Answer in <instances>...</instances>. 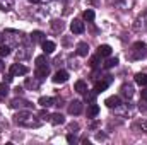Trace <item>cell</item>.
Masks as SVG:
<instances>
[{
    "mask_svg": "<svg viewBox=\"0 0 147 145\" xmlns=\"http://www.w3.org/2000/svg\"><path fill=\"white\" fill-rule=\"evenodd\" d=\"M38 104L41 108H50V106H55V99L53 97H39Z\"/></svg>",
    "mask_w": 147,
    "mask_h": 145,
    "instance_id": "14",
    "label": "cell"
},
{
    "mask_svg": "<svg viewBox=\"0 0 147 145\" xmlns=\"http://www.w3.org/2000/svg\"><path fill=\"white\" fill-rule=\"evenodd\" d=\"M51 26H53L55 31H62V29H63V22H62V21H53Z\"/></svg>",
    "mask_w": 147,
    "mask_h": 145,
    "instance_id": "30",
    "label": "cell"
},
{
    "mask_svg": "<svg viewBox=\"0 0 147 145\" xmlns=\"http://www.w3.org/2000/svg\"><path fill=\"white\" fill-rule=\"evenodd\" d=\"M96 91H86L84 92V99H86V103H94V99H96Z\"/></svg>",
    "mask_w": 147,
    "mask_h": 145,
    "instance_id": "23",
    "label": "cell"
},
{
    "mask_svg": "<svg viewBox=\"0 0 147 145\" xmlns=\"http://www.w3.org/2000/svg\"><path fill=\"white\" fill-rule=\"evenodd\" d=\"M3 68H5V63H3V62H2V60H0V72H2V70H3Z\"/></svg>",
    "mask_w": 147,
    "mask_h": 145,
    "instance_id": "34",
    "label": "cell"
},
{
    "mask_svg": "<svg viewBox=\"0 0 147 145\" xmlns=\"http://www.w3.org/2000/svg\"><path fill=\"white\" fill-rule=\"evenodd\" d=\"M67 80H69V72H65V70H58L53 75V82L55 84H63Z\"/></svg>",
    "mask_w": 147,
    "mask_h": 145,
    "instance_id": "6",
    "label": "cell"
},
{
    "mask_svg": "<svg viewBox=\"0 0 147 145\" xmlns=\"http://www.w3.org/2000/svg\"><path fill=\"white\" fill-rule=\"evenodd\" d=\"M105 104H106L108 108H118V106L121 104V101H120L118 96H111V97H108V99L105 101Z\"/></svg>",
    "mask_w": 147,
    "mask_h": 145,
    "instance_id": "11",
    "label": "cell"
},
{
    "mask_svg": "<svg viewBox=\"0 0 147 145\" xmlns=\"http://www.w3.org/2000/svg\"><path fill=\"white\" fill-rule=\"evenodd\" d=\"M74 89H75L79 94H84V92L87 91V84H86L84 80H77V82H75V85H74Z\"/></svg>",
    "mask_w": 147,
    "mask_h": 145,
    "instance_id": "20",
    "label": "cell"
},
{
    "mask_svg": "<svg viewBox=\"0 0 147 145\" xmlns=\"http://www.w3.org/2000/svg\"><path fill=\"white\" fill-rule=\"evenodd\" d=\"M82 17L86 19V21H94V10H91V9H87V10H84V14H82Z\"/></svg>",
    "mask_w": 147,
    "mask_h": 145,
    "instance_id": "26",
    "label": "cell"
},
{
    "mask_svg": "<svg viewBox=\"0 0 147 145\" xmlns=\"http://www.w3.org/2000/svg\"><path fill=\"white\" fill-rule=\"evenodd\" d=\"M39 80V79H38ZM38 80H33V79H28L26 80V87H29V89H33V91H36L38 87H39V82Z\"/></svg>",
    "mask_w": 147,
    "mask_h": 145,
    "instance_id": "24",
    "label": "cell"
},
{
    "mask_svg": "<svg viewBox=\"0 0 147 145\" xmlns=\"http://www.w3.org/2000/svg\"><path fill=\"white\" fill-rule=\"evenodd\" d=\"M48 119H50L51 125H63V123H65V118H63L62 113H53V114H50Z\"/></svg>",
    "mask_w": 147,
    "mask_h": 145,
    "instance_id": "8",
    "label": "cell"
},
{
    "mask_svg": "<svg viewBox=\"0 0 147 145\" xmlns=\"http://www.w3.org/2000/svg\"><path fill=\"white\" fill-rule=\"evenodd\" d=\"M38 65H48V60H46V53L36 58V67H38Z\"/></svg>",
    "mask_w": 147,
    "mask_h": 145,
    "instance_id": "28",
    "label": "cell"
},
{
    "mask_svg": "<svg viewBox=\"0 0 147 145\" xmlns=\"http://www.w3.org/2000/svg\"><path fill=\"white\" fill-rule=\"evenodd\" d=\"M31 41L33 43H43L45 41V34L41 31H33L31 33Z\"/></svg>",
    "mask_w": 147,
    "mask_h": 145,
    "instance_id": "21",
    "label": "cell"
},
{
    "mask_svg": "<svg viewBox=\"0 0 147 145\" xmlns=\"http://www.w3.org/2000/svg\"><path fill=\"white\" fill-rule=\"evenodd\" d=\"M121 94L125 97H132L134 96V85L132 84H123L121 85Z\"/></svg>",
    "mask_w": 147,
    "mask_h": 145,
    "instance_id": "16",
    "label": "cell"
},
{
    "mask_svg": "<svg viewBox=\"0 0 147 145\" xmlns=\"http://www.w3.org/2000/svg\"><path fill=\"white\" fill-rule=\"evenodd\" d=\"M98 55L99 56H110L111 55V46L110 44H101L98 48Z\"/></svg>",
    "mask_w": 147,
    "mask_h": 145,
    "instance_id": "17",
    "label": "cell"
},
{
    "mask_svg": "<svg viewBox=\"0 0 147 145\" xmlns=\"http://www.w3.org/2000/svg\"><path fill=\"white\" fill-rule=\"evenodd\" d=\"M98 114H99V106L94 104V103H91V106L87 108V118H94Z\"/></svg>",
    "mask_w": 147,
    "mask_h": 145,
    "instance_id": "19",
    "label": "cell"
},
{
    "mask_svg": "<svg viewBox=\"0 0 147 145\" xmlns=\"http://www.w3.org/2000/svg\"><path fill=\"white\" fill-rule=\"evenodd\" d=\"M2 41H3V34H2V33H0V43H2Z\"/></svg>",
    "mask_w": 147,
    "mask_h": 145,
    "instance_id": "36",
    "label": "cell"
},
{
    "mask_svg": "<svg viewBox=\"0 0 147 145\" xmlns=\"http://www.w3.org/2000/svg\"><path fill=\"white\" fill-rule=\"evenodd\" d=\"M7 94H9V85L3 82V84H0V99H5Z\"/></svg>",
    "mask_w": 147,
    "mask_h": 145,
    "instance_id": "25",
    "label": "cell"
},
{
    "mask_svg": "<svg viewBox=\"0 0 147 145\" xmlns=\"http://www.w3.org/2000/svg\"><path fill=\"white\" fill-rule=\"evenodd\" d=\"M69 113L70 114H80L82 113V103L80 101H72L69 104Z\"/></svg>",
    "mask_w": 147,
    "mask_h": 145,
    "instance_id": "9",
    "label": "cell"
},
{
    "mask_svg": "<svg viewBox=\"0 0 147 145\" xmlns=\"http://www.w3.org/2000/svg\"><path fill=\"white\" fill-rule=\"evenodd\" d=\"M147 56V44L142 41H137L134 46H132V51H130V58L132 60H142Z\"/></svg>",
    "mask_w": 147,
    "mask_h": 145,
    "instance_id": "2",
    "label": "cell"
},
{
    "mask_svg": "<svg viewBox=\"0 0 147 145\" xmlns=\"http://www.w3.org/2000/svg\"><path fill=\"white\" fill-rule=\"evenodd\" d=\"M50 75V65H38L36 67V77L41 80Z\"/></svg>",
    "mask_w": 147,
    "mask_h": 145,
    "instance_id": "7",
    "label": "cell"
},
{
    "mask_svg": "<svg viewBox=\"0 0 147 145\" xmlns=\"http://www.w3.org/2000/svg\"><path fill=\"white\" fill-rule=\"evenodd\" d=\"M110 79H106V80H101V82H96V85H94V91L99 94V92H103V91H106L108 89V85H110Z\"/></svg>",
    "mask_w": 147,
    "mask_h": 145,
    "instance_id": "12",
    "label": "cell"
},
{
    "mask_svg": "<svg viewBox=\"0 0 147 145\" xmlns=\"http://www.w3.org/2000/svg\"><path fill=\"white\" fill-rule=\"evenodd\" d=\"M10 53V46L9 44H0V56H7Z\"/></svg>",
    "mask_w": 147,
    "mask_h": 145,
    "instance_id": "27",
    "label": "cell"
},
{
    "mask_svg": "<svg viewBox=\"0 0 147 145\" xmlns=\"http://www.w3.org/2000/svg\"><path fill=\"white\" fill-rule=\"evenodd\" d=\"M12 7H14V0H0V10L9 12L12 10Z\"/></svg>",
    "mask_w": 147,
    "mask_h": 145,
    "instance_id": "18",
    "label": "cell"
},
{
    "mask_svg": "<svg viewBox=\"0 0 147 145\" xmlns=\"http://www.w3.org/2000/svg\"><path fill=\"white\" fill-rule=\"evenodd\" d=\"M14 121L19 125V126H24V128H38L39 126V119L34 113L31 111H19L16 116H14Z\"/></svg>",
    "mask_w": 147,
    "mask_h": 145,
    "instance_id": "1",
    "label": "cell"
},
{
    "mask_svg": "<svg viewBox=\"0 0 147 145\" xmlns=\"http://www.w3.org/2000/svg\"><path fill=\"white\" fill-rule=\"evenodd\" d=\"M116 63H118V58H110L105 63V68H113V67H116Z\"/></svg>",
    "mask_w": 147,
    "mask_h": 145,
    "instance_id": "29",
    "label": "cell"
},
{
    "mask_svg": "<svg viewBox=\"0 0 147 145\" xmlns=\"http://www.w3.org/2000/svg\"><path fill=\"white\" fill-rule=\"evenodd\" d=\"M46 2H50V0H46Z\"/></svg>",
    "mask_w": 147,
    "mask_h": 145,
    "instance_id": "37",
    "label": "cell"
},
{
    "mask_svg": "<svg viewBox=\"0 0 147 145\" xmlns=\"http://www.w3.org/2000/svg\"><path fill=\"white\" fill-rule=\"evenodd\" d=\"M55 48H57V46H55L53 41H46V39L43 41V51H45L46 55H51V53L55 51Z\"/></svg>",
    "mask_w": 147,
    "mask_h": 145,
    "instance_id": "13",
    "label": "cell"
},
{
    "mask_svg": "<svg viewBox=\"0 0 147 145\" xmlns=\"http://www.w3.org/2000/svg\"><path fill=\"white\" fill-rule=\"evenodd\" d=\"M10 73H12L14 77H17V75H26V73H28V67H24L22 63H12V65H10Z\"/></svg>",
    "mask_w": 147,
    "mask_h": 145,
    "instance_id": "3",
    "label": "cell"
},
{
    "mask_svg": "<svg viewBox=\"0 0 147 145\" xmlns=\"http://www.w3.org/2000/svg\"><path fill=\"white\" fill-rule=\"evenodd\" d=\"M140 99H142V101H147V87L140 91Z\"/></svg>",
    "mask_w": 147,
    "mask_h": 145,
    "instance_id": "32",
    "label": "cell"
},
{
    "mask_svg": "<svg viewBox=\"0 0 147 145\" xmlns=\"http://www.w3.org/2000/svg\"><path fill=\"white\" fill-rule=\"evenodd\" d=\"M87 53H89L87 43H79V44H77V55H79V56H87Z\"/></svg>",
    "mask_w": 147,
    "mask_h": 145,
    "instance_id": "15",
    "label": "cell"
},
{
    "mask_svg": "<svg viewBox=\"0 0 147 145\" xmlns=\"http://www.w3.org/2000/svg\"><path fill=\"white\" fill-rule=\"evenodd\" d=\"M135 82L139 84V85H147V73H142V72H139V73H135Z\"/></svg>",
    "mask_w": 147,
    "mask_h": 145,
    "instance_id": "22",
    "label": "cell"
},
{
    "mask_svg": "<svg viewBox=\"0 0 147 145\" xmlns=\"http://www.w3.org/2000/svg\"><path fill=\"white\" fill-rule=\"evenodd\" d=\"M99 58H101L99 55L92 56V58H91V67H98V63H99Z\"/></svg>",
    "mask_w": 147,
    "mask_h": 145,
    "instance_id": "31",
    "label": "cell"
},
{
    "mask_svg": "<svg viewBox=\"0 0 147 145\" xmlns=\"http://www.w3.org/2000/svg\"><path fill=\"white\" fill-rule=\"evenodd\" d=\"M67 142H69V144H75V142H77V138H75L74 135H67Z\"/></svg>",
    "mask_w": 147,
    "mask_h": 145,
    "instance_id": "33",
    "label": "cell"
},
{
    "mask_svg": "<svg viewBox=\"0 0 147 145\" xmlns=\"http://www.w3.org/2000/svg\"><path fill=\"white\" fill-rule=\"evenodd\" d=\"M29 2H31V3H38V2H39V0H29Z\"/></svg>",
    "mask_w": 147,
    "mask_h": 145,
    "instance_id": "35",
    "label": "cell"
},
{
    "mask_svg": "<svg viewBox=\"0 0 147 145\" xmlns=\"http://www.w3.org/2000/svg\"><path fill=\"white\" fill-rule=\"evenodd\" d=\"M10 108L17 109V108H31V103L26 101V99H21V97H16L10 101Z\"/></svg>",
    "mask_w": 147,
    "mask_h": 145,
    "instance_id": "4",
    "label": "cell"
},
{
    "mask_svg": "<svg viewBox=\"0 0 147 145\" xmlns=\"http://www.w3.org/2000/svg\"><path fill=\"white\" fill-rule=\"evenodd\" d=\"M132 130L137 133H147V119H139L132 125Z\"/></svg>",
    "mask_w": 147,
    "mask_h": 145,
    "instance_id": "5",
    "label": "cell"
},
{
    "mask_svg": "<svg viewBox=\"0 0 147 145\" xmlns=\"http://www.w3.org/2000/svg\"><path fill=\"white\" fill-rule=\"evenodd\" d=\"M70 31H72L74 34H80V33H84V22H80V21H74L72 24H70Z\"/></svg>",
    "mask_w": 147,
    "mask_h": 145,
    "instance_id": "10",
    "label": "cell"
}]
</instances>
